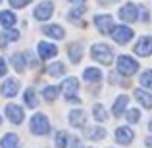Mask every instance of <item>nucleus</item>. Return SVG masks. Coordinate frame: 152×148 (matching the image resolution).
Here are the masks:
<instances>
[{"label": "nucleus", "instance_id": "obj_34", "mask_svg": "<svg viewBox=\"0 0 152 148\" xmlns=\"http://www.w3.org/2000/svg\"><path fill=\"white\" fill-rule=\"evenodd\" d=\"M6 71H8V67H6V62H4V60L0 58V77H2V75H6Z\"/></svg>", "mask_w": 152, "mask_h": 148}, {"label": "nucleus", "instance_id": "obj_9", "mask_svg": "<svg viewBox=\"0 0 152 148\" xmlns=\"http://www.w3.org/2000/svg\"><path fill=\"white\" fill-rule=\"evenodd\" d=\"M6 114H8V119H10L12 123H15V125H19V123L23 121V117H25L23 108L18 106V104H8L6 106Z\"/></svg>", "mask_w": 152, "mask_h": 148}, {"label": "nucleus", "instance_id": "obj_5", "mask_svg": "<svg viewBox=\"0 0 152 148\" xmlns=\"http://www.w3.org/2000/svg\"><path fill=\"white\" fill-rule=\"evenodd\" d=\"M112 39H114L118 44H127V42L133 39V29L118 25V27H114V31H112Z\"/></svg>", "mask_w": 152, "mask_h": 148}, {"label": "nucleus", "instance_id": "obj_33", "mask_svg": "<svg viewBox=\"0 0 152 148\" xmlns=\"http://www.w3.org/2000/svg\"><path fill=\"white\" fill-rule=\"evenodd\" d=\"M31 0H10V6L12 8H25Z\"/></svg>", "mask_w": 152, "mask_h": 148}, {"label": "nucleus", "instance_id": "obj_6", "mask_svg": "<svg viewBox=\"0 0 152 148\" xmlns=\"http://www.w3.org/2000/svg\"><path fill=\"white\" fill-rule=\"evenodd\" d=\"M119 17H121L123 21H127V23L137 21V17H139V6L127 2L123 8H119Z\"/></svg>", "mask_w": 152, "mask_h": 148}, {"label": "nucleus", "instance_id": "obj_41", "mask_svg": "<svg viewBox=\"0 0 152 148\" xmlns=\"http://www.w3.org/2000/svg\"><path fill=\"white\" fill-rule=\"evenodd\" d=\"M0 2H2V0H0Z\"/></svg>", "mask_w": 152, "mask_h": 148}, {"label": "nucleus", "instance_id": "obj_37", "mask_svg": "<svg viewBox=\"0 0 152 148\" xmlns=\"http://www.w3.org/2000/svg\"><path fill=\"white\" fill-rule=\"evenodd\" d=\"M69 2H73L75 6H83V4H85V0H69Z\"/></svg>", "mask_w": 152, "mask_h": 148}, {"label": "nucleus", "instance_id": "obj_36", "mask_svg": "<svg viewBox=\"0 0 152 148\" xmlns=\"http://www.w3.org/2000/svg\"><path fill=\"white\" fill-rule=\"evenodd\" d=\"M71 148H81V141H79L77 137H75L73 141H71Z\"/></svg>", "mask_w": 152, "mask_h": 148}, {"label": "nucleus", "instance_id": "obj_16", "mask_svg": "<svg viewBox=\"0 0 152 148\" xmlns=\"http://www.w3.org/2000/svg\"><path fill=\"white\" fill-rule=\"evenodd\" d=\"M69 123L73 127H85V112L83 110H71L69 112Z\"/></svg>", "mask_w": 152, "mask_h": 148}, {"label": "nucleus", "instance_id": "obj_3", "mask_svg": "<svg viewBox=\"0 0 152 148\" xmlns=\"http://www.w3.org/2000/svg\"><path fill=\"white\" fill-rule=\"evenodd\" d=\"M62 93L64 96H66V100H69V102H79L77 98V90H79V81L75 77H67L66 81L62 83Z\"/></svg>", "mask_w": 152, "mask_h": 148}, {"label": "nucleus", "instance_id": "obj_35", "mask_svg": "<svg viewBox=\"0 0 152 148\" xmlns=\"http://www.w3.org/2000/svg\"><path fill=\"white\" fill-rule=\"evenodd\" d=\"M100 6H110V4H114V2H118V0H96Z\"/></svg>", "mask_w": 152, "mask_h": 148}, {"label": "nucleus", "instance_id": "obj_17", "mask_svg": "<svg viewBox=\"0 0 152 148\" xmlns=\"http://www.w3.org/2000/svg\"><path fill=\"white\" fill-rule=\"evenodd\" d=\"M42 33H45L46 37H52V39H64L66 31H64L60 25H45L42 27Z\"/></svg>", "mask_w": 152, "mask_h": 148}, {"label": "nucleus", "instance_id": "obj_26", "mask_svg": "<svg viewBox=\"0 0 152 148\" xmlns=\"http://www.w3.org/2000/svg\"><path fill=\"white\" fill-rule=\"evenodd\" d=\"M15 15L12 14V12H0V23H2L6 29H10V27H14L15 25Z\"/></svg>", "mask_w": 152, "mask_h": 148}, {"label": "nucleus", "instance_id": "obj_23", "mask_svg": "<svg viewBox=\"0 0 152 148\" xmlns=\"http://www.w3.org/2000/svg\"><path fill=\"white\" fill-rule=\"evenodd\" d=\"M12 66H14V69H18L19 73H23V69H25V54H23V52L14 54L12 56Z\"/></svg>", "mask_w": 152, "mask_h": 148}, {"label": "nucleus", "instance_id": "obj_21", "mask_svg": "<svg viewBox=\"0 0 152 148\" xmlns=\"http://www.w3.org/2000/svg\"><path fill=\"white\" fill-rule=\"evenodd\" d=\"M127 104H129V98L125 96V94H121V96H118V100H115V104H114V115L115 117H119V115L123 114V110L127 108Z\"/></svg>", "mask_w": 152, "mask_h": 148}, {"label": "nucleus", "instance_id": "obj_28", "mask_svg": "<svg viewBox=\"0 0 152 148\" xmlns=\"http://www.w3.org/2000/svg\"><path fill=\"white\" fill-rule=\"evenodd\" d=\"M93 115H94V119H98V121H106L108 119V114H106V110H104L102 104H94L93 106Z\"/></svg>", "mask_w": 152, "mask_h": 148}, {"label": "nucleus", "instance_id": "obj_32", "mask_svg": "<svg viewBox=\"0 0 152 148\" xmlns=\"http://www.w3.org/2000/svg\"><path fill=\"white\" fill-rule=\"evenodd\" d=\"M139 119H141L139 110H129V112H127V121H129V123H139Z\"/></svg>", "mask_w": 152, "mask_h": 148}, {"label": "nucleus", "instance_id": "obj_12", "mask_svg": "<svg viewBox=\"0 0 152 148\" xmlns=\"http://www.w3.org/2000/svg\"><path fill=\"white\" fill-rule=\"evenodd\" d=\"M133 131L129 129V127H118L115 129V141L119 142V144H131L133 142Z\"/></svg>", "mask_w": 152, "mask_h": 148}, {"label": "nucleus", "instance_id": "obj_22", "mask_svg": "<svg viewBox=\"0 0 152 148\" xmlns=\"http://www.w3.org/2000/svg\"><path fill=\"white\" fill-rule=\"evenodd\" d=\"M83 77H85L87 81H91V83H98L102 79V73H100L98 67H87L85 73H83Z\"/></svg>", "mask_w": 152, "mask_h": 148}, {"label": "nucleus", "instance_id": "obj_10", "mask_svg": "<svg viewBox=\"0 0 152 148\" xmlns=\"http://www.w3.org/2000/svg\"><path fill=\"white\" fill-rule=\"evenodd\" d=\"M19 90V81L18 79H6V81L2 83V87H0V94L6 98H12L15 96Z\"/></svg>", "mask_w": 152, "mask_h": 148}, {"label": "nucleus", "instance_id": "obj_39", "mask_svg": "<svg viewBox=\"0 0 152 148\" xmlns=\"http://www.w3.org/2000/svg\"><path fill=\"white\" fill-rule=\"evenodd\" d=\"M148 129H150V131H152V121H150V125H148Z\"/></svg>", "mask_w": 152, "mask_h": 148}, {"label": "nucleus", "instance_id": "obj_2", "mask_svg": "<svg viewBox=\"0 0 152 148\" xmlns=\"http://www.w3.org/2000/svg\"><path fill=\"white\" fill-rule=\"evenodd\" d=\"M29 129H31V133H35V135H46L50 131L48 117H46L45 114H35L29 121Z\"/></svg>", "mask_w": 152, "mask_h": 148}, {"label": "nucleus", "instance_id": "obj_30", "mask_svg": "<svg viewBox=\"0 0 152 148\" xmlns=\"http://www.w3.org/2000/svg\"><path fill=\"white\" fill-rule=\"evenodd\" d=\"M67 146V133L58 131L56 133V148H66Z\"/></svg>", "mask_w": 152, "mask_h": 148}, {"label": "nucleus", "instance_id": "obj_15", "mask_svg": "<svg viewBox=\"0 0 152 148\" xmlns=\"http://www.w3.org/2000/svg\"><path fill=\"white\" fill-rule=\"evenodd\" d=\"M135 100L141 102L146 110H150V108H152V94L146 93L145 89H137V90H135Z\"/></svg>", "mask_w": 152, "mask_h": 148}, {"label": "nucleus", "instance_id": "obj_40", "mask_svg": "<svg viewBox=\"0 0 152 148\" xmlns=\"http://www.w3.org/2000/svg\"><path fill=\"white\" fill-rule=\"evenodd\" d=\"M0 123H2V117H0Z\"/></svg>", "mask_w": 152, "mask_h": 148}, {"label": "nucleus", "instance_id": "obj_31", "mask_svg": "<svg viewBox=\"0 0 152 148\" xmlns=\"http://www.w3.org/2000/svg\"><path fill=\"white\" fill-rule=\"evenodd\" d=\"M85 12H87V8H85V6H77V8H73V10L69 12V19H71V21H75V19L81 17Z\"/></svg>", "mask_w": 152, "mask_h": 148}, {"label": "nucleus", "instance_id": "obj_29", "mask_svg": "<svg viewBox=\"0 0 152 148\" xmlns=\"http://www.w3.org/2000/svg\"><path fill=\"white\" fill-rule=\"evenodd\" d=\"M141 87H145V89H148V90H152V69H148V71H145V73L141 75Z\"/></svg>", "mask_w": 152, "mask_h": 148}, {"label": "nucleus", "instance_id": "obj_7", "mask_svg": "<svg viewBox=\"0 0 152 148\" xmlns=\"http://www.w3.org/2000/svg\"><path fill=\"white\" fill-rule=\"evenodd\" d=\"M94 25L102 35H112V31H114V21L110 15H94Z\"/></svg>", "mask_w": 152, "mask_h": 148}, {"label": "nucleus", "instance_id": "obj_1", "mask_svg": "<svg viewBox=\"0 0 152 148\" xmlns=\"http://www.w3.org/2000/svg\"><path fill=\"white\" fill-rule=\"evenodd\" d=\"M91 56H93V60L100 62L102 66H110V63L114 62V50H112V46L104 44V42L94 44L93 48H91Z\"/></svg>", "mask_w": 152, "mask_h": 148}, {"label": "nucleus", "instance_id": "obj_18", "mask_svg": "<svg viewBox=\"0 0 152 148\" xmlns=\"http://www.w3.org/2000/svg\"><path fill=\"white\" fill-rule=\"evenodd\" d=\"M45 71L48 75H52V77H62V75L66 73V66H64L62 62H54V63H50V66H46Z\"/></svg>", "mask_w": 152, "mask_h": 148}, {"label": "nucleus", "instance_id": "obj_20", "mask_svg": "<svg viewBox=\"0 0 152 148\" xmlns=\"http://www.w3.org/2000/svg\"><path fill=\"white\" fill-rule=\"evenodd\" d=\"M0 146H2V148H19V139L15 137L14 133H8V135H4V137H2Z\"/></svg>", "mask_w": 152, "mask_h": 148}, {"label": "nucleus", "instance_id": "obj_19", "mask_svg": "<svg viewBox=\"0 0 152 148\" xmlns=\"http://www.w3.org/2000/svg\"><path fill=\"white\" fill-rule=\"evenodd\" d=\"M85 137L91 139V141H100V139L106 137V129H102V127H89V129H85Z\"/></svg>", "mask_w": 152, "mask_h": 148}, {"label": "nucleus", "instance_id": "obj_25", "mask_svg": "<svg viewBox=\"0 0 152 148\" xmlns=\"http://www.w3.org/2000/svg\"><path fill=\"white\" fill-rule=\"evenodd\" d=\"M18 39H19L18 31H6V33H2V35H0V48H6L8 42L18 41Z\"/></svg>", "mask_w": 152, "mask_h": 148}, {"label": "nucleus", "instance_id": "obj_8", "mask_svg": "<svg viewBox=\"0 0 152 148\" xmlns=\"http://www.w3.org/2000/svg\"><path fill=\"white\" fill-rule=\"evenodd\" d=\"M52 12H54V4L52 2H41L37 8H35L33 15H35V19H39V21H46V19L52 15Z\"/></svg>", "mask_w": 152, "mask_h": 148}, {"label": "nucleus", "instance_id": "obj_4", "mask_svg": "<svg viewBox=\"0 0 152 148\" xmlns=\"http://www.w3.org/2000/svg\"><path fill=\"white\" fill-rule=\"evenodd\" d=\"M137 69H139V63L135 62L133 58H129V56H119V58H118V71L121 75L131 77Z\"/></svg>", "mask_w": 152, "mask_h": 148}, {"label": "nucleus", "instance_id": "obj_13", "mask_svg": "<svg viewBox=\"0 0 152 148\" xmlns=\"http://www.w3.org/2000/svg\"><path fill=\"white\" fill-rule=\"evenodd\" d=\"M39 56H41L42 60H50V58H54L56 54H58V48H56L54 44H50V42H39Z\"/></svg>", "mask_w": 152, "mask_h": 148}, {"label": "nucleus", "instance_id": "obj_14", "mask_svg": "<svg viewBox=\"0 0 152 148\" xmlns=\"http://www.w3.org/2000/svg\"><path fill=\"white\" fill-rule=\"evenodd\" d=\"M83 44L81 42H71L69 46H67V54H69V60L73 63H79L81 62V58H83Z\"/></svg>", "mask_w": 152, "mask_h": 148}, {"label": "nucleus", "instance_id": "obj_11", "mask_svg": "<svg viewBox=\"0 0 152 148\" xmlns=\"http://www.w3.org/2000/svg\"><path fill=\"white\" fill-rule=\"evenodd\" d=\"M150 52H152V37H141L139 42L135 44V54L146 58V56H150Z\"/></svg>", "mask_w": 152, "mask_h": 148}, {"label": "nucleus", "instance_id": "obj_24", "mask_svg": "<svg viewBox=\"0 0 152 148\" xmlns=\"http://www.w3.org/2000/svg\"><path fill=\"white\" fill-rule=\"evenodd\" d=\"M23 102H25V106H29V108H37L39 106L37 94H35L33 89H27L25 93H23Z\"/></svg>", "mask_w": 152, "mask_h": 148}, {"label": "nucleus", "instance_id": "obj_27", "mask_svg": "<svg viewBox=\"0 0 152 148\" xmlns=\"http://www.w3.org/2000/svg\"><path fill=\"white\" fill-rule=\"evenodd\" d=\"M60 90H62L60 87H45V89H42V96H45L46 100H50V102H52V100H56V98H58Z\"/></svg>", "mask_w": 152, "mask_h": 148}, {"label": "nucleus", "instance_id": "obj_38", "mask_svg": "<svg viewBox=\"0 0 152 148\" xmlns=\"http://www.w3.org/2000/svg\"><path fill=\"white\" fill-rule=\"evenodd\" d=\"M145 142H146V146H148V148H152V137H146Z\"/></svg>", "mask_w": 152, "mask_h": 148}]
</instances>
